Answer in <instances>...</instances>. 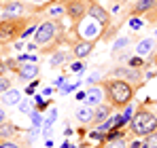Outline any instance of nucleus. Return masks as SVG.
<instances>
[{
  "label": "nucleus",
  "instance_id": "obj_1",
  "mask_svg": "<svg viewBox=\"0 0 157 148\" xmlns=\"http://www.w3.org/2000/svg\"><path fill=\"white\" fill-rule=\"evenodd\" d=\"M106 98L113 106H128L134 98V87H130V83H125V80H108Z\"/></svg>",
  "mask_w": 157,
  "mask_h": 148
},
{
  "label": "nucleus",
  "instance_id": "obj_15",
  "mask_svg": "<svg viewBox=\"0 0 157 148\" xmlns=\"http://www.w3.org/2000/svg\"><path fill=\"white\" fill-rule=\"evenodd\" d=\"M77 119L81 121V123H91V121H94V110H91V106L78 108L77 110Z\"/></svg>",
  "mask_w": 157,
  "mask_h": 148
},
{
  "label": "nucleus",
  "instance_id": "obj_21",
  "mask_svg": "<svg viewBox=\"0 0 157 148\" xmlns=\"http://www.w3.org/2000/svg\"><path fill=\"white\" fill-rule=\"evenodd\" d=\"M13 131H15L13 123H0V138H11Z\"/></svg>",
  "mask_w": 157,
  "mask_h": 148
},
{
  "label": "nucleus",
  "instance_id": "obj_40",
  "mask_svg": "<svg viewBox=\"0 0 157 148\" xmlns=\"http://www.w3.org/2000/svg\"><path fill=\"white\" fill-rule=\"evenodd\" d=\"M32 2H49V0H32Z\"/></svg>",
  "mask_w": 157,
  "mask_h": 148
},
{
  "label": "nucleus",
  "instance_id": "obj_22",
  "mask_svg": "<svg viewBox=\"0 0 157 148\" xmlns=\"http://www.w3.org/2000/svg\"><path fill=\"white\" fill-rule=\"evenodd\" d=\"M128 45H130V38H125V36H123V38H119V40H115V43H113V51H121V49H125Z\"/></svg>",
  "mask_w": 157,
  "mask_h": 148
},
{
  "label": "nucleus",
  "instance_id": "obj_3",
  "mask_svg": "<svg viewBox=\"0 0 157 148\" xmlns=\"http://www.w3.org/2000/svg\"><path fill=\"white\" fill-rule=\"evenodd\" d=\"M57 30H59V25L55 24V21H45V24H40L38 28H36V32H34V43H36L38 47L49 45Z\"/></svg>",
  "mask_w": 157,
  "mask_h": 148
},
{
  "label": "nucleus",
  "instance_id": "obj_33",
  "mask_svg": "<svg viewBox=\"0 0 157 148\" xmlns=\"http://www.w3.org/2000/svg\"><path fill=\"white\" fill-rule=\"evenodd\" d=\"M36 85H38V83L34 80V83H32V85H30V87L26 89V93H28V95H32V93H34V89H36Z\"/></svg>",
  "mask_w": 157,
  "mask_h": 148
},
{
  "label": "nucleus",
  "instance_id": "obj_7",
  "mask_svg": "<svg viewBox=\"0 0 157 148\" xmlns=\"http://www.w3.org/2000/svg\"><path fill=\"white\" fill-rule=\"evenodd\" d=\"M24 11H26V4H24V2H19V0H11V2L4 4V9H2V17H4V19H9V17H17V15H21Z\"/></svg>",
  "mask_w": 157,
  "mask_h": 148
},
{
  "label": "nucleus",
  "instance_id": "obj_10",
  "mask_svg": "<svg viewBox=\"0 0 157 148\" xmlns=\"http://www.w3.org/2000/svg\"><path fill=\"white\" fill-rule=\"evenodd\" d=\"M91 51H94V43H91V40H81V43L75 45L72 55H75V57H87Z\"/></svg>",
  "mask_w": 157,
  "mask_h": 148
},
{
  "label": "nucleus",
  "instance_id": "obj_9",
  "mask_svg": "<svg viewBox=\"0 0 157 148\" xmlns=\"http://www.w3.org/2000/svg\"><path fill=\"white\" fill-rule=\"evenodd\" d=\"M155 9H157V0H138L136 6H134V11H132V15L138 17V15L149 13V11H155Z\"/></svg>",
  "mask_w": 157,
  "mask_h": 148
},
{
  "label": "nucleus",
  "instance_id": "obj_4",
  "mask_svg": "<svg viewBox=\"0 0 157 148\" xmlns=\"http://www.w3.org/2000/svg\"><path fill=\"white\" fill-rule=\"evenodd\" d=\"M21 25H24L21 19H13V17L4 19V21L0 24V40H11V38L19 36V34L24 32Z\"/></svg>",
  "mask_w": 157,
  "mask_h": 148
},
{
  "label": "nucleus",
  "instance_id": "obj_31",
  "mask_svg": "<svg viewBox=\"0 0 157 148\" xmlns=\"http://www.w3.org/2000/svg\"><path fill=\"white\" fill-rule=\"evenodd\" d=\"M0 148H19V146H17L15 142H2V144H0Z\"/></svg>",
  "mask_w": 157,
  "mask_h": 148
},
{
  "label": "nucleus",
  "instance_id": "obj_42",
  "mask_svg": "<svg viewBox=\"0 0 157 148\" xmlns=\"http://www.w3.org/2000/svg\"><path fill=\"white\" fill-rule=\"evenodd\" d=\"M155 38H157V30H155Z\"/></svg>",
  "mask_w": 157,
  "mask_h": 148
},
{
  "label": "nucleus",
  "instance_id": "obj_36",
  "mask_svg": "<svg viewBox=\"0 0 157 148\" xmlns=\"http://www.w3.org/2000/svg\"><path fill=\"white\" fill-rule=\"evenodd\" d=\"M6 68H11V70H15V68H17V64H15L13 59H9V61H6Z\"/></svg>",
  "mask_w": 157,
  "mask_h": 148
},
{
  "label": "nucleus",
  "instance_id": "obj_29",
  "mask_svg": "<svg viewBox=\"0 0 157 148\" xmlns=\"http://www.w3.org/2000/svg\"><path fill=\"white\" fill-rule=\"evenodd\" d=\"M132 114H134V108H132V106H130V108H125V110H123V119H125V123H128V121L132 119Z\"/></svg>",
  "mask_w": 157,
  "mask_h": 148
},
{
  "label": "nucleus",
  "instance_id": "obj_35",
  "mask_svg": "<svg viewBox=\"0 0 157 148\" xmlns=\"http://www.w3.org/2000/svg\"><path fill=\"white\" fill-rule=\"evenodd\" d=\"M34 32H36L34 28H28V30H24V32H21V36H24V38H28V36H30V34H34Z\"/></svg>",
  "mask_w": 157,
  "mask_h": 148
},
{
  "label": "nucleus",
  "instance_id": "obj_19",
  "mask_svg": "<svg viewBox=\"0 0 157 148\" xmlns=\"http://www.w3.org/2000/svg\"><path fill=\"white\" fill-rule=\"evenodd\" d=\"M68 59H70V55H68V53H64V51H59V53H55V55L51 57V61H49V64H51L53 68H57V66L66 64Z\"/></svg>",
  "mask_w": 157,
  "mask_h": 148
},
{
  "label": "nucleus",
  "instance_id": "obj_20",
  "mask_svg": "<svg viewBox=\"0 0 157 148\" xmlns=\"http://www.w3.org/2000/svg\"><path fill=\"white\" fill-rule=\"evenodd\" d=\"M55 119H57V110L53 108L51 112H49V119L45 121V127H43V129H45V138H49V135H51V125L55 123Z\"/></svg>",
  "mask_w": 157,
  "mask_h": 148
},
{
  "label": "nucleus",
  "instance_id": "obj_8",
  "mask_svg": "<svg viewBox=\"0 0 157 148\" xmlns=\"http://www.w3.org/2000/svg\"><path fill=\"white\" fill-rule=\"evenodd\" d=\"M17 72H19L21 80H34V76H38V66L34 61H24Z\"/></svg>",
  "mask_w": 157,
  "mask_h": 148
},
{
  "label": "nucleus",
  "instance_id": "obj_5",
  "mask_svg": "<svg viewBox=\"0 0 157 148\" xmlns=\"http://www.w3.org/2000/svg\"><path fill=\"white\" fill-rule=\"evenodd\" d=\"M87 15H89L98 25H102V28H106V25L110 24V13L104 11V9H102L100 4H96V2H89V6H87Z\"/></svg>",
  "mask_w": 157,
  "mask_h": 148
},
{
  "label": "nucleus",
  "instance_id": "obj_14",
  "mask_svg": "<svg viewBox=\"0 0 157 148\" xmlns=\"http://www.w3.org/2000/svg\"><path fill=\"white\" fill-rule=\"evenodd\" d=\"M153 45H155V40H153V38H142V40H140V45L136 47V53H138L140 57H142V55H149V53L153 51Z\"/></svg>",
  "mask_w": 157,
  "mask_h": 148
},
{
  "label": "nucleus",
  "instance_id": "obj_41",
  "mask_svg": "<svg viewBox=\"0 0 157 148\" xmlns=\"http://www.w3.org/2000/svg\"><path fill=\"white\" fill-rule=\"evenodd\" d=\"M117 2H130V0H117Z\"/></svg>",
  "mask_w": 157,
  "mask_h": 148
},
{
  "label": "nucleus",
  "instance_id": "obj_6",
  "mask_svg": "<svg viewBox=\"0 0 157 148\" xmlns=\"http://www.w3.org/2000/svg\"><path fill=\"white\" fill-rule=\"evenodd\" d=\"M87 2L85 0H68V4H66V13L75 19V21H81L83 17H85V13H87Z\"/></svg>",
  "mask_w": 157,
  "mask_h": 148
},
{
  "label": "nucleus",
  "instance_id": "obj_28",
  "mask_svg": "<svg viewBox=\"0 0 157 148\" xmlns=\"http://www.w3.org/2000/svg\"><path fill=\"white\" fill-rule=\"evenodd\" d=\"M19 110H21L24 114H30V110H32V108H30V102H19Z\"/></svg>",
  "mask_w": 157,
  "mask_h": 148
},
{
  "label": "nucleus",
  "instance_id": "obj_27",
  "mask_svg": "<svg viewBox=\"0 0 157 148\" xmlns=\"http://www.w3.org/2000/svg\"><path fill=\"white\" fill-rule=\"evenodd\" d=\"M30 117H32V123H34V127H38V125H40V114H38V112L30 110Z\"/></svg>",
  "mask_w": 157,
  "mask_h": 148
},
{
  "label": "nucleus",
  "instance_id": "obj_38",
  "mask_svg": "<svg viewBox=\"0 0 157 148\" xmlns=\"http://www.w3.org/2000/svg\"><path fill=\"white\" fill-rule=\"evenodd\" d=\"M59 148H72V144H70V142H64V144H62Z\"/></svg>",
  "mask_w": 157,
  "mask_h": 148
},
{
  "label": "nucleus",
  "instance_id": "obj_17",
  "mask_svg": "<svg viewBox=\"0 0 157 148\" xmlns=\"http://www.w3.org/2000/svg\"><path fill=\"white\" fill-rule=\"evenodd\" d=\"M100 99H102V91H100L98 87H91V89L87 91V102H89V106H98Z\"/></svg>",
  "mask_w": 157,
  "mask_h": 148
},
{
  "label": "nucleus",
  "instance_id": "obj_24",
  "mask_svg": "<svg viewBox=\"0 0 157 148\" xmlns=\"http://www.w3.org/2000/svg\"><path fill=\"white\" fill-rule=\"evenodd\" d=\"M104 148H125V142L123 140H110V144Z\"/></svg>",
  "mask_w": 157,
  "mask_h": 148
},
{
  "label": "nucleus",
  "instance_id": "obj_23",
  "mask_svg": "<svg viewBox=\"0 0 157 148\" xmlns=\"http://www.w3.org/2000/svg\"><path fill=\"white\" fill-rule=\"evenodd\" d=\"M9 87H11V80H9V78H4V76H0V93H4Z\"/></svg>",
  "mask_w": 157,
  "mask_h": 148
},
{
  "label": "nucleus",
  "instance_id": "obj_16",
  "mask_svg": "<svg viewBox=\"0 0 157 148\" xmlns=\"http://www.w3.org/2000/svg\"><path fill=\"white\" fill-rule=\"evenodd\" d=\"M108 117H110V106H96V112H94L96 123H104Z\"/></svg>",
  "mask_w": 157,
  "mask_h": 148
},
{
  "label": "nucleus",
  "instance_id": "obj_18",
  "mask_svg": "<svg viewBox=\"0 0 157 148\" xmlns=\"http://www.w3.org/2000/svg\"><path fill=\"white\" fill-rule=\"evenodd\" d=\"M140 148H157V131L147 133L144 140H142V144H140Z\"/></svg>",
  "mask_w": 157,
  "mask_h": 148
},
{
  "label": "nucleus",
  "instance_id": "obj_12",
  "mask_svg": "<svg viewBox=\"0 0 157 148\" xmlns=\"http://www.w3.org/2000/svg\"><path fill=\"white\" fill-rule=\"evenodd\" d=\"M2 102H4L6 106H17V104L21 102V93H19L17 89H6L4 95H2Z\"/></svg>",
  "mask_w": 157,
  "mask_h": 148
},
{
  "label": "nucleus",
  "instance_id": "obj_25",
  "mask_svg": "<svg viewBox=\"0 0 157 148\" xmlns=\"http://www.w3.org/2000/svg\"><path fill=\"white\" fill-rule=\"evenodd\" d=\"M140 66H142V57L140 55H136V57L130 59V68H140Z\"/></svg>",
  "mask_w": 157,
  "mask_h": 148
},
{
  "label": "nucleus",
  "instance_id": "obj_11",
  "mask_svg": "<svg viewBox=\"0 0 157 148\" xmlns=\"http://www.w3.org/2000/svg\"><path fill=\"white\" fill-rule=\"evenodd\" d=\"M64 13H66V4L62 0H55L51 4H47V15L49 17H62Z\"/></svg>",
  "mask_w": 157,
  "mask_h": 148
},
{
  "label": "nucleus",
  "instance_id": "obj_13",
  "mask_svg": "<svg viewBox=\"0 0 157 148\" xmlns=\"http://www.w3.org/2000/svg\"><path fill=\"white\" fill-rule=\"evenodd\" d=\"M113 76H125V78H130V80H138L140 78V72L138 70H134V68H117V70H113Z\"/></svg>",
  "mask_w": 157,
  "mask_h": 148
},
{
  "label": "nucleus",
  "instance_id": "obj_30",
  "mask_svg": "<svg viewBox=\"0 0 157 148\" xmlns=\"http://www.w3.org/2000/svg\"><path fill=\"white\" fill-rule=\"evenodd\" d=\"M83 68H85V64H83V61H77V64H72V70H75V72H83Z\"/></svg>",
  "mask_w": 157,
  "mask_h": 148
},
{
  "label": "nucleus",
  "instance_id": "obj_34",
  "mask_svg": "<svg viewBox=\"0 0 157 148\" xmlns=\"http://www.w3.org/2000/svg\"><path fill=\"white\" fill-rule=\"evenodd\" d=\"M98 78H100V72H94L91 76H89V78H87V83H96Z\"/></svg>",
  "mask_w": 157,
  "mask_h": 148
},
{
  "label": "nucleus",
  "instance_id": "obj_32",
  "mask_svg": "<svg viewBox=\"0 0 157 148\" xmlns=\"http://www.w3.org/2000/svg\"><path fill=\"white\" fill-rule=\"evenodd\" d=\"M55 85H57V87H64V85H66V76H59V78H55Z\"/></svg>",
  "mask_w": 157,
  "mask_h": 148
},
{
  "label": "nucleus",
  "instance_id": "obj_39",
  "mask_svg": "<svg viewBox=\"0 0 157 148\" xmlns=\"http://www.w3.org/2000/svg\"><path fill=\"white\" fill-rule=\"evenodd\" d=\"M2 121H4V110L0 108V123H2Z\"/></svg>",
  "mask_w": 157,
  "mask_h": 148
},
{
  "label": "nucleus",
  "instance_id": "obj_26",
  "mask_svg": "<svg viewBox=\"0 0 157 148\" xmlns=\"http://www.w3.org/2000/svg\"><path fill=\"white\" fill-rule=\"evenodd\" d=\"M130 28H134V30H140V28H142V19L132 17V19H130Z\"/></svg>",
  "mask_w": 157,
  "mask_h": 148
},
{
  "label": "nucleus",
  "instance_id": "obj_2",
  "mask_svg": "<svg viewBox=\"0 0 157 148\" xmlns=\"http://www.w3.org/2000/svg\"><path fill=\"white\" fill-rule=\"evenodd\" d=\"M132 131L140 138H144L151 131H157V117L149 108H140L132 119Z\"/></svg>",
  "mask_w": 157,
  "mask_h": 148
},
{
  "label": "nucleus",
  "instance_id": "obj_37",
  "mask_svg": "<svg viewBox=\"0 0 157 148\" xmlns=\"http://www.w3.org/2000/svg\"><path fill=\"white\" fill-rule=\"evenodd\" d=\"M77 99H87V93H83V91H78L77 95H75Z\"/></svg>",
  "mask_w": 157,
  "mask_h": 148
}]
</instances>
